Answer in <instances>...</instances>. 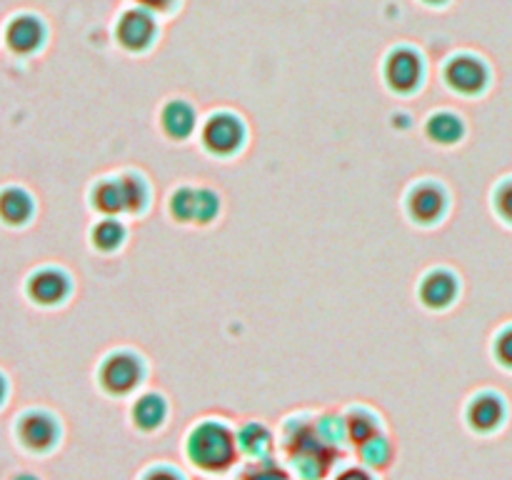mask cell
Wrapping results in <instances>:
<instances>
[{
  "instance_id": "cell-1",
  "label": "cell",
  "mask_w": 512,
  "mask_h": 480,
  "mask_svg": "<svg viewBox=\"0 0 512 480\" xmlns=\"http://www.w3.org/2000/svg\"><path fill=\"white\" fill-rule=\"evenodd\" d=\"M238 453V438L223 420H200L185 438V455L203 473H225Z\"/></svg>"
},
{
  "instance_id": "cell-2",
  "label": "cell",
  "mask_w": 512,
  "mask_h": 480,
  "mask_svg": "<svg viewBox=\"0 0 512 480\" xmlns=\"http://www.w3.org/2000/svg\"><path fill=\"white\" fill-rule=\"evenodd\" d=\"M98 380L105 393L113 395V398H123V395H130L143 383V363H140L138 355L120 350V353L108 355L103 360L98 370Z\"/></svg>"
},
{
  "instance_id": "cell-3",
  "label": "cell",
  "mask_w": 512,
  "mask_h": 480,
  "mask_svg": "<svg viewBox=\"0 0 512 480\" xmlns=\"http://www.w3.org/2000/svg\"><path fill=\"white\" fill-rule=\"evenodd\" d=\"M245 140V128L235 115L215 113L203 125V145L213 155H233Z\"/></svg>"
},
{
  "instance_id": "cell-4",
  "label": "cell",
  "mask_w": 512,
  "mask_h": 480,
  "mask_svg": "<svg viewBox=\"0 0 512 480\" xmlns=\"http://www.w3.org/2000/svg\"><path fill=\"white\" fill-rule=\"evenodd\" d=\"M385 80L395 93H413L423 80V60L415 50L398 48L385 60Z\"/></svg>"
},
{
  "instance_id": "cell-5",
  "label": "cell",
  "mask_w": 512,
  "mask_h": 480,
  "mask_svg": "<svg viewBox=\"0 0 512 480\" xmlns=\"http://www.w3.org/2000/svg\"><path fill=\"white\" fill-rule=\"evenodd\" d=\"M445 83L460 95H478L488 85V68L473 55H458L445 65Z\"/></svg>"
},
{
  "instance_id": "cell-6",
  "label": "cell",
  "mask_w": 512,
  "mask_h": 480,
  "mask_svg": "<svg viewBox=\"0 0 512 480\" xmlns=\"http://www.w3.org/2000/svg\"><path fill=\"white\" fill-rule=\"evenodd\" d=\"M58 435L60 428L53 415L40 413V410L25 413L18 423L20 443L28 450H33V453H45V450L53 448L58 443Z\"/></svg>"
},
{
  "instance_id": "cell-7",
  "label": "cell",
  "mask_w": 512,
  "mask_h": 480,
  "mask_svg": "<svg viewBox=\"0 0 512 480\" xmlns=\"http://www.w3.org/2000/svg\"><path fill=\"white\" fill-rule=\"evenodd\" d=\"M465 420L475 433H493L505 420V403L498 393H478L465 408Z\"/></svg>"
},
{
  "instance_id": "cell-8",
  "label": "cell",
  "mask_w": 512,
  "mask_h": 480,
  "mask_svg": "<svg viewBox=\"0 0 512 480\" xmlns=\"http://www.w3.org/2000/svg\"><path fill=\"white\" fill-rule=\"evenodd\" d=\"M118 43L128 50H145L155 38V20L150 18L148 10H128L115 25Z\"/></svg>"
},
{
  "instance_id": "cell-9",
  "label": "cell",
  "mask_w": 512,
  "mask_h": 480,
  "mask_svg": "<svg viewBox=\"0 0 512 480\" xmlns=\"http://www.w3.org/2000/svg\"><path fill=\"white\" fill-rule=\"evenodd\" d=\"M408 213L418 223H435L445 213V193L433 183H420L408 195Z\"/></svg>"
},
{
  "instance_id": "cell-10",
  "label": "cell",
  "mask_w": 512,
  "mask_h": 480,
  "mask_svg": "<svg viewBox=\"0 0 512 480\" xmlns=\"http://www.w3.org/2000/svg\"><path fill=\"white\" fill-rule=\"evenodd\" d=\"M458 295V280H455L453 273L448 270H433L423 278L420 283V300H423L428 308H448L450 303Z\"/></svg>"
},
{
  "instance_id": "cell-11",
  "label": "cell",
  "mask_w": 512,
  "mask_h": 480,
  "mask_svg": "<svg viewBox=\"0 0 512 480\" xmlns=\"http://www.w3.org/2000/svg\"><path fill=\"white\" fill-rule=\"evenodd\" d=\"M68 290H70L68 275L60 273V270H53V268L38 270V273H35L28 283L30 298L40 305L60 303V300L68 295Z\"/></svg>"
},
{
  "instance_id": "cell-12",
  "label": "cell",
  "mask_w": 512,
  "mask_h": 480,
  "mask_svg": "<svg viewBox=\"0 0 512 480\" xmlns=\"http://www.w3.org/2000/svg\"><path fill=\"white\" fill-rule=\"evenodd\" d=\"M130 418H133V425L138 430H143V433H155V430L163 428L165 420H168V403H165L163 395L145 393L133 403Z\"/></svg>"
},
{
  "instance_id": "cell-13",
  "label": "cell",
  "mask_w": 512,
  "mask_h": 480,
  "mask_svg": "<svg viewBox=\"0 0 512 480\" xmlns=\"http://www.w3.org/2000/svg\"><path fill=\"white\" fill-rule=\"evenodd\" d=\"M238 438V450L248 458H253L255 463H263V460H270V453H273V435L265 428L263 423H248L235 433Z\"/></svg>"
},
{
  "instance_id": "cell-14",
  "label": "cell",
  "mask_w": 512,
  "mask_h": 480,
  "mask_svg": "<svg viewBox=\"0 0 512 480\" xmlns=\"http://www.w3.org/2000/svg\"><path fill=\"white\" fill-rule=\"evenodd\" d=\"M5 40H8L10 50H15V53H33V50L43 43V25L35 18H30V15H20V18H15L13 23L8 25Z\"/></svg>"
},
{
  "instance_id": "cell-15",
  "label": "cell",
  "mask_w": 512,
  "mask_h": 480,
  "mask_svg": "<svg viewBox=\"0 0 512 480\" xmlns=\"http://www.w3.org/2000/svg\"><path fill=\"white\" fill-rule=\"evenodd\" d=\"M160 125H163L165 135L173 140H185L195 130V113L188 103L183 100H173L160 113Z\"/></svg>"
},
{
  "instance_id": "cell-16",
  "label": "cell",
  "mask_w": 512,
  "mask_h": 480,
  "mask_svg": "<svg viewBox=\"0 0 512 480\" xmlns=\"http://www.w3.org/2000/svg\"><path fill=\"white\" fill-rule=\"evenodd\" d=\"M33 213V200L25 190L8 188L0 193V218L10 225H20Z\"/></svg>"
},
{
  "instance_id": "cell-17",
  "label": "cell",
  "mask_w": 512,
  "mask_h": 480,
  "mask_svg": "<svg viewBox=\"0 0 512 480\" xmlns=\"http://www.w3.org/2000/svg\"><path fill=\"white\" fill-rule=\"evenodd\" d=\"M93 205L98 210H103L105 215H118L128 213V205H125V190L123 180H103L93 188Z\"/></svg>"
},
{
  "instance_id": "cell-18",
  "label": "cell",
  "mask_w": 512,
  "mask_h": 480,
  "mask_svg": "<svg viewBox=\"0 0 512 480\" xmlns=\"http://www.w3.org/2000/svg\"><path fill=\"white\" fill-rule=\"evenodd\" d=\"M358 455H360V460L365 463V468L385 470L390 463H393L395 448H393V443H390L388 435L378 433V435H373L370 440H365L363 445H358Z\"/></svg>"
},
{
  "instance_id": "cell-19",
  "label": "cell",
  "mask_w": 512,
  "mask_h": 480,
  "mask_svg": "<svg viewBox=\"0 0 512 480\" xmlns=\"http://www.w3.org/2000/svg\"><path fill=\"white\" fill-rule=\"evenodd\" d=\"M425 133H428L430 140L435 143H443V145H453L463 138L465 128H463V120L453 113H435L430 115L428 125H425Z\"/></svg>"
},
{
  "instance_id": "cell-20",
  "label": "cell",
  "mask_w": 512,
  "mask_h": 480,
  "mask_svg": "<svg viewBox=\"0 0 512 480\" xmlns=\"http://www.w3.org/2000/svg\"><path fill=\"white\" fill-rule=\"evenodd\" d=\"M345 425H348V440L355 448L380 433L378 418H375V413H370L368 408L348 410V413H345Z\"/></svg>"
},
{
  "instance_id": "cell-21",
  "label": "cell",
  "mask_w": 512,
  "mask_h": 480,
  "mask_svg": "<svg viewBox=\"0 0 512 480\" xmlns=\"http://www.w3.org/2000/svg\"><path fill=\"white\" fill-rule=\"evenodd\" d=\"M315 433H318V438L323 440L325 445H330V448H338V445H343L345 440H348V425H345V415H335V413H328L323 415V418L315 420Z\"/></svg>"
},
{
  "instance_id": "cell-22",
  "label": "cell",
  "mask_w": 512,
  "mask_h": 480,
  "mask_svg": "<svg viewBox=\"0 0 512 480\" xmlns=\"http://www.w3.org/2000/svg\"><path fill=\"white\" fill-rule=\"evenodd\" d=\"M123 238H125V228L118 223V220H103V223H98L93 228V245L95 248L105 250V253L120 248Z\"/></svg>"
},
{
  "instance_id": "cell-23",
  "label": "cell",
  "mask_w": 512,
  "mask_h": 480,
  "mask_svg": "<svg viewBox=\"0 0 512 480\" xmlns=\"http://www.w3.org/2000/svg\"><path fill=\"white\" fill-rule=\"evenodd\" d=\"M170 215L180 223H190L195 218V190L193 188H180L175 190L170 198Z\"/></svg>"
},
{
  "instance_id": "cell-24",
  "label": "cell",
  "mask_w": 512,
  "mask_h": 480,
  "mask_svg": "<svg viewBox=\"0 0 512 480\" xmlns=\"http://www.w3.org/2000/svg\"><path fill=\"white\" fill-rule=\"evenodd\" d=\"M123 190H125V205H128V213H138L143 210L145 200H148V190H145V183L135 175H123Z\"/></svg>"
},
{
  "instance_id": "cell-25",
  "label": "cell",
  "mask_w": 512,
  "mask_h": 480,
  "mask_svg": "<svg viewBox=\"0 0 512 480\" xmlns=\"http://www.w3.org/2000/svg\"><path fill=\"white\" fill-rule=\"evenodd\" d=\"M220 210V198L213 190H195V218L198 223H210V220L218 215Z\"/></svg>"
},
{
  "instance_id": "cell-26",
  "label": "cell",
  "mask_w": 512,
  "mask_h": 480,
  "mask_svg": "<svg viewBox=\"0 0 512 480\" xmlns=\"http://www.w3.org/2000/svg\"><path fill=\"white\" fill-rule=\"evenodd\" d=\"M495 210H498L508 223H512V180H505V183L495 190Z\"/></svg>"
},
{
  "instance_id": "cell-27",
  "label": "cell",
  "mask_w": 512,
  "mask_h": 480,
  "mask_svg": "<svg viewBox=\"0 0 512 480\" xmlns=\"http://www.w3.org/2000/svg\"><path fill=\"white\" fill-rule=\"evenodd\" d=\"M495 358L505 365V368H512V325L505 328L503 333L495 340Z\"/></svg>"
},
{
  "instance_id": "cell-28",
  "label": "cell",
  "mask_w": 512,
  "mask_h": 480,
  "mask_svg": "<svg viewBox=\"0 0 512 480\" xmlns=\"http://www.w3.org/2000/svg\"><path fill=\"white\" fill-rule=\"evenodd\" d=\"M140 480H185L180 470H175L173 465H150Z\"/></svg>"
},
{
  "instance_id": "cell-29",
  "label": "cell",
  "mask_w": 512,
  "mask_h": 480,
  "mask_svg": "<svg viewBox=\"0 0 512 480\" xmlns=\"http://www.w3.org/2000/svg\"><path fill=\"white\" fill-rule=\"evenodd\" d=\"M248 480H288V475L275 468V465H270L268 460H263V463L255 465L253 475Z\"/></svg>"
},
{
  "instance_id": "cell-30",
  "label": "cell",
  "mask_w": 512,
  "mask_h": 480,
  "mask_svg": "<svg viewBox=\"0 0 512 480\" xmlns=\"http://www.w3.org/2000/svg\"><path fill=\"white\" fill-rule=\"evenodd\" d=\"M333 480H375L368 468H345Z\"/></svg>"
},
{
  "instance_id": "cell-31",
  "label": "cell",
  "mask_w": 512,
  "mask_h": 480,
  "mask_svg": "<svg viewBox=\"0 0 512 480\" xmlns=\"http://www.w3.org/2000/svg\"><path fill=\"white\" fill-rule=\"evenodd\" d=\"M135 3L145 10H165V8H170V3H173V0H135Z\"/></svg>"
},
{
  "instance_id": "cell-32",
  "label": "cell",
  "mask_w": 512,
  "mask_h": 480,
  "mask_svg": "<svg viewBox=\"0 0 512 480\" xmlns=\"http://www.w3.org/2000/svg\"><path fill=\"white\" fill-rule=\"evenodd\" d=\"M13 480H38V478H35V475H28V473H23V475H15Z\"/></svg>"
},
{
  "instance_id": "cell-33",
  "label": "cell",
  "mask_w": 512,
  "mask_h": 480,
  "mask_svg": "<svg viewBox=\"0 0 512 480\" xmlns=\"http://www.w3.org/2000/svg\"><path fill=\"white\" fill-rule=\"evenodd\" d=\"M3 398H5V380L3 375H0V403H3Z\"/></svg>"
},
{
  "instance_id": "cell-34",
  "label": "cell",
  "mask_w": 512,
  "mask_h": 480,
  "mask_svg": "<svg viewBox=\"0 0 512 480\" xmlns=\"http://www.w3.org/2000/svg\"><path fill=\"white\" fill-rule=\"evenodd\" d=\"M425 3H443V0H425Z\"/></svg>"
}]
</instances>
